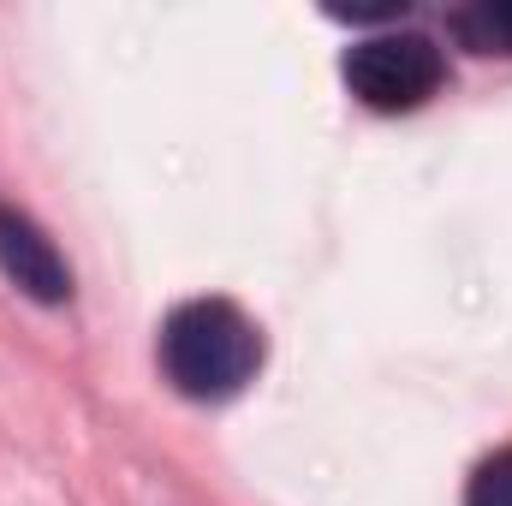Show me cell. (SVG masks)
Here are the masks:
<instances>
[{"label": "cell", "mask_w": 512, "mask_h": 506, "mask_svg": "<svg viewBox=\"0 0 512 506\" xmlns=\"http://www.w3.org/2000/svg\"><path fill=\"white\" fill-rule=\"evenodd\" d=\"M262 364L256 322L227 298H191L161 322V376L185 399H233Z\"/></svg>", "instance_id": "cell-1"}, {"label": "cell", "mask_w": 512, "mask_h": 506, "mask_svg": "<svg viewBox=\"0 0 512 506\" xmlns=\"http://www.w3.org/2000/svg\"><path fill=\"white\" fill-rule=\"evenodd\" d=\"M441 78H447V60H441L435 36H423V30H382V36L352 42V54H346V84L376 114L423 108L441 90Z\"/></svg>", "instance_id": "cell-2"}, {"label": "cell", "mask_w": 512, "mask_h": 506, "mask_svg": "<svg viewBox=\"0 0 512 506\" xmlns=\"http://www.w3.org/2000/svg\"><path fill=\"white\" fill-rule=\"evenodd\" d=\"M0 268H6V280H18V292H30L36 304H66V298H72V268H66V256L54 251V239H48L30 215H18V209H6V203H0Z\"/></svg>", "instance_id": "cell-3"}, {"label": "cell", "mask_w": 512, "mask_h": 506, "mask_svg": "<svg viewBox=\"0 0 512 506\" xmlns=\"http://www.w3.org/2000/svg\"><path fill=\"white\" fill-rule=\"evenodd\" d=\"M453 36L477 54H512V0H483V6H465L447 18Z\"/></svg>", "instance_id": "cell-4"}, {"label": "cell", "mask_w": 512, "mask_h": 506, "mask_svg": "<svg viewBox=\"0 0 512 506\" xmlns=\"http://www.w3.org/2000/svg\"><path fill=\"white\" fill-rule=\"evenodd\" d=\"M465 506H512V447L489 453L471 483H465Z\"/></svg>", "instance_id": "cell-5"}]
</instances>
